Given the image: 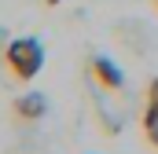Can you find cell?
<instances>
[{
	"label": "cell",
	"instance_id": "obj_1",
	"mask_svg": "<svg viewBox=\"0 0 158 154\" xmlns=\"http://www.w3.org/2000/svg\"><path fill=\"white\" fill-rule=\"evenodd\" d=\"M4 63L15 81H33L44 66V44L37 37H19L4 48Z\"/></svg>",
	"mask_w": 158,
	"mask_h": 154
},
{
	"label": "cell",
	"instance_id": "obj_2",
	"mask_svg": "<svg viewBox=\"0 0 158 154\" xmlns=\"http://www.w3.org/2000/svg\"><path fill=\"white\" fill-rule=\"evenodd\" d=\"M88 77H92V84H99V88H107V92H121V88H125L121 70L110 59H103V55H92V59H88Z\"/></svg>",
	"mask_w": 158,
	"mask_h": 154
},
{
	"label": "cell",
	"instance_id": "obj_3",
	"mask_svg": "<svg viewBox=\"0 0 158 154\" xmlns=\"http://www.w3.org/2000/svg\"><path fill=\"white\" fill-rule=\"evenodd\" d=\"M11 110L19 121H40L44 110H48V99L40 95V92H26V95H19L15 103H11Z\"/></svg>",
	"mask_w": 158,
	"mask_h": 154
},
{
	"label": "cell",
	"instance_id": "obj_4",
	"mask_svg": "<svg viewBox=\"0 0 158 154\" xmlns=\"http://www.w3.org/2000/svg\"><path fill=\"white\" fill-rule=\"evenodd\" d=\"M143 128H158V77L147 84V110H143Z\"/></svg>",
	"mask_w": 158,
	"mask_h": 154
},
{
	"label": "cell",
	"instance_id": "obj_5",
	"mask_svg": "<svg viewBox=\"0 0 158 154\" xmlns=\"http://www.w3.org/2000/svg\"><path fill=\"white\" fill-rule=\"evenodd\" d=\"M147 143H151V147H158V128H151V132H147Z\"/></svg>",
	"mask_w": 158,
	"mask_h": 154
},
{
	"label": "cell",
	"instance_id": "obj_6",
	"mask_svg": "<svg viewBox=\"0 0 158 154\" xmlns=\"http://www.w3.org/2000/svg\"><path fill=\"white\" fill-rule=\"evenodd\" d=\"M44 4H48V7H55V4H63V0H44Z\"/></svg>",
	"mask_w": 158,
	"mask_h": 154
},
{
	"label": "cell",
	"instance_id": "obj_7",
	"mask_svg": "<svg viewBox=\"0 0 158 154\" xmlns=\"http://www.w3.org/2000/svg\"><path fill=\"white\" fill-rule=\"evenodd\" d=\"M155 7H158V0H155Z\"/></svg>",
	"mask_w": 158,
	"mask_h": 154
}]
</instances>
